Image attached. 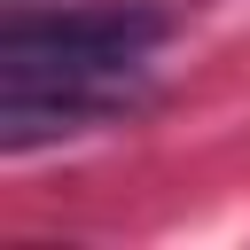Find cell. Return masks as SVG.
<instances>
[{"instance_id":"1","label":"cell","mask_w":250,"mask_h":250,"mask_svg":"<svg viewBox=\"0 0 250 250\" xmlns=\"http://www.w3.org/2000/svg\"><path fill=\"white\" fill-rule=\"evenodd\" d=\"M172 39V16L148 0L102 8H16L0 31V148H47L94 125H117L141 102L148 55Z\"/></svg>"},{"instance_id":"2","label":"cell","mask_w":250,"mask_h":250,"mask_svg":"<svg viewBox=\"0 0 250 250\" xmlns=\"http://www.w3.org/2000/svg\"><path fill=\"white\" fill-rule=\"evenodd\" d=\"M16 8H31V0H16Z\"/></svg>"}]
</instances>
